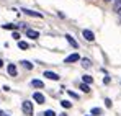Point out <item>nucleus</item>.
Here are the masks:
<instances>
[{"mask_svg": "<svg viewBox=\"0 0 121 116\" xmlns=\"http://www.w3.org/2000/svg\"><path fill=\"white\" fill-rule=\"evenodd\" d=\"M65 39H67V43H69V44H70V46H72V47H75V49H77V47H79V43H77V41H75V39L72 38V36H70V34H65Z\"/></svg>", "mask_w": 121, "mask_h": 116, "instance_id": "9d476101", "label": "nucleus"}, {"mask_svg": "<svg viewBox=\"0 0 121 116\" xmlns=\"http://www.w3.org/2000/svg\"><path fill=\"white\" fill-rule=\"evenodd\" d=\"M21 110H23V113L26 116H33V105H31V101L25 100L23 105H21Z\"/></svg>", "mask_w": 121, "mask_h": 116, "instance_id": "f257e3e1", "label": "nucleus"}, {"mask_svg": "<svg viewBox=\"0 0 121 116\" xmlns=\"http://www.w3.org/2000/svg\"><path fill=\"white\" fill-rule=\"evenodd\" d=\"M0 116H8V115H7L5 111H2V110H0Z\"/></svg>", "mask_w": 121, "mask_h": 116, "instance_id": "5701e85b", "label": "nucleus"}, {"mask_svg": "<svg viewBox=\"0 0 121 116\" xmlns=\"http://www.w3.org/2000/svg\"><path fill=\"white\" fill-rule=\"evenodd\" d=\"M12 36H13V39L20 41V33H18V31H13V33H12Z\"/></svg>", "mask_w": 121, "mask_h": 116, "instance_id": "aec40b11", "label": "nucleus"}, {"mask_svg": "<svg viewBox=\"0 0 121 116\" xmlns=\"http://www.w3.org/2000/svg\"><path fill=\"white\" fill-rule=\"evenodd\" d=\"M82 36L87 39V41H93V39H95L93 31H90V30H83V31H82Z\"/></svg>", "mask_w": 121, "mask_h": 116, "instance_id": "423d86ee", "label": "nucleus"}, {"mask_svg": "<svg viewBox=\"0 0 121 116\" xmlns=\"http://www.w3.org/2000/svg\"><path fill=\"white\" fill-rule=\"evenodd\" d=\"M92 115H93V116L101 115V110H100V108H93V110H92Z\"/></svg>", "mask_w": 121, "mask_h": 116, "instance_id": "6ab92c4d", "label": "nucleus"}, {"mask_svg": "<svg viewBox=\"0 0 121 116\" xmlns=\"http://www.w3.org/2000/svg\"><path fill=\"white\" fill-rule=\"evenodd\" d=\"M43 116H57V113H56L54 110H46V111L43 113Z\"/></svg>", "mask_w": 121, "mask_h": 116, "instance_id": "f3484780", "label": "nucleus"}, {"mask_svg": "<svg viewBox=\"0 0 121 116\" xmlns=\"http://www.w3.org/2000/svg\"><path fill=\"white\" fill-rule=\"evenodd\" d=\"M67 93H69V95H70L72 98H79V95H77V93H74V92H70V90H69Z\"/></svg>", "mask_w": 121, "mask_h": 116, "instance_id": "4be33fe9", "label": "nucleus"}, {"mask_svg": "<svg viewBox=\"0 0 121 116\" xmlns=\"http://www.w3.org/2000/svg\"><path fill=\"white\" fill-rule=\"evenodd\" d=\"M43 75H44L46 78H49V80H59V78H60V75H57V74L52 72V70H46Z\"/></svg>", "mask_w": 121, "mask_h": 116, "instance_id": "39448f33", "label": "nucleus"}, {"mask_svg": "<svg viewBox=\"0 0 121 116\" xmlns=\"http://www.w3.org/2000/svg\"><path fill=\"white\" fill-rule=\"evenodd\" d=\"M21 12H23L25 15H30V17H35V18H43V15H41L39 12H33V10H30V8H21Z\"/></svg>", "mask_w": 121, "mask_h": 116, "instance_id": "7ed1b4c3", "label": "nucleus"}, {"mask_svg": "<svg viewBox=\"0 0 121 116\" xmlns=\"http://www.w3.org/2000/svg\"><path fill=\"white\" fill-rule=\"evenodd\" d=\"M31 87H35V88H44V82L39 80V78H35V80H31Z\"/></svg>", "mask_w": 121, "mask_h": 116, "instance_id": "1a4fd4ad", "label": "nucleus"}, {"mask_svg": "<svg viewBox=\"0 0 121 116\" xmlns=\"http://www.w3.org/2000/svg\"><path fill=\"white\" fill-rule=\"evenodd\" d=\"M79 88H80L83 93H88V92H90V85H87V83H83V82L79 85Z\"/></svg>", "mask_w": 121, "mask_h": 116, "instance_id": "f8f14e48", "label": "nucleus"}, {"mask_svg": "<svg viewBox=\"0 0 121 116\" xmlns=\"http://www.w3.org/2000/svg\"><path fill=\"white\" fill-rule=\"evenodd\" d=\"M7 70H8V75H12V77H17V75H18V72H17V65H15V64H8Z\"/></svg>", "mask_w": 121, "mask_h": 116, "instance_id": "6e6552de", "label": "nucleus"}, {"mask_svg": "<svg viewBox=\"0 0 121 116\" xmlns=\"http://www.w3.org/2000/svg\"><path fill=\"white\" fill-rule=\"evenodd\" d=\"M82 82L87 83V85H90V83L93 82V78H92V75H83V77H82Z\"/></svg>", "mask_w": 121, "mask_h": 116, "instance_id": "4468645a", "label": "nucleus"}, {"mask_svg": "<svg viewBox=\"0 0 121 116\" xmlns=\"http://www.w3.org/2000/svg\"><path fill=\"white\" fill-rule=\"evenodd\" d=\"M80 64H82V67H83V69H90V67H92L90 59H87V57H80Z\"/></svg>", "mask_w": 121, "mask_h": 116, "instance_id": "9b49d317", "label": "nucleus"}, {"mask_svg": "<svg viewBox=\"0 0 121 116\" xmlns=\"http://www.w3.org/2000/svg\"><path fill=\"white\" fill-rule=\"evenodd\" d=\"M2 65H3V60H2V59H0V67H2Z\"/></svg>", "mask_w": 121, "mask_h": 116, "instance_id": "b1692460", "label": "nucleus"}, {"mask_svg": "<svg viewBox=\"0 0 121 116\" xmlns=\"http://www.w3.org/2000/svg\"><path fill=\"white\" fill-rule=\"evenodd\" d=\"M105 105H106L108 108H111V100H110V98H106V100H105Z\"/></svg>", "mask_w": 121, "mask_h": 116, "instance_id": "412c9836", "label": "nucleus"}, {"mask_svg": "<svg viewBox=\"0 0 121 116\" xmlns=\"http://www.w3.org/2000/svg\"><path fill=\"white\" fill-rule=\"evenodd\" d=\"M25 33H26V36H28V38H31V39H38V38H39V31H35V30H31V28H30V30H26Z\"/></svg>", "mask_w": 121, "mask_h": 116, "instance_id": "0eeeda50", "label": "nucleus"}, {"mask_svg": "<svg viewBox=\"0 0 121 116\" xmlns=\"http://www.w3.org/2000/svg\"><path fill=\"white\" fill-rule=\"evenodd\" d=\"M33 100H35L36 103H39V105L46 103V97H44L41 92H35V93H33Z\"/></svg>", "mask_w": 121, "mask_h": 116, "instance_id": "f03ea898", "label": "nucleus"}, {"mask_svg": "<svg viewBox=\"0 0 121 116\" xmlns=\"http://www.w3.org/2000/svg\"><path fill=\"white\" fill-rule=\"evenodd\" d=\"M21 65H23L26 70H31V69H33V64H31L30 60H21Z\"/></svg>", "mask_w": 121, "mask_h": 116, "instance_id": "ddd939ff", "label": "nucleus"}, {"mask_svg": "<svg viewBox=\"0 0 121 116\" xmlns=\"http://www.w3.org/2000/svg\"><path fill=\"white\" fill-rule=\"evenodd\" d=\"M105 2H111V0H105Z\"/></svg>", "mask_w": 121, "mask_h": 116, "instance_id": "a878e982", "label": "nucleus"}, {"mask_svg": "<svg viewBox=\"0 0 121 116\" xmlns=\"http://www.w3.org/2000/svg\"><path fill=\"white\" fill-rule=\"evenodd\" d=\"M18 47L20 49H30V44L26 41H18Z\"/></svg>", "mask_w": 121, "mask_h": 116, "instance_id": "2eb2a0df", "label": "nucleus"}, {"mask_svg": "<svg viewBox=\"0 0 121 116\" xmlns=\"http://www.w3.org/2000/svg\"><path fill=\"white\" fill-rule=\"evenodd\" d=\"M17 26H18V25H12V23H10V25H3L5 30H13V31L17 30Z\"/></svg>", "mask_w": 121, "mask_h": 116, "instance_id": "a211bd4d", "label": "nucleus"}, {"mask_svg": "<svg viewBox=\"0 0 121 116\" xmlns=\"http://www.w3.org/2000/svg\"><path fill=\"white\" fill-rule=\"evenodd\" d=\"M59 116H67V115H65V113H64V115H59Z\"/></svg>", "mask_w": 121, "mask_h": 116, "instance_id": "393cba45", "label": "nucleus"}, {"mask_svg": "<svg viewBox=\"0 0 121 116\" xmlns=\"http://www.w3.org/2000/svg\"><path fill=\"white\" fill-rule=\"evenodd\" d=\"M80 60V56L75 52V54H70V56H67L64 62H67V64H74V62H79Z\"/></svg>", "mask_w": 121, "mask_h": 116, "instance_id": "20e7f679", "label": "nucleus"}, {"mask_svg": "<svg viewBox=\"0 0 121 116\" xmlns=\"http://www.w3.org/2000/svg\"><path fill=\"white\" fill-rule=\"evenodd\" d=\"M60 105H62V108H65V110H69V108L72 106V103H70V101H67V100H62V101H60Z\"/></svg>", "mask_w": 121, "mask_h": 116, "instance_id": "dca6fc26", "label": "nucleus"}]
</instances>
